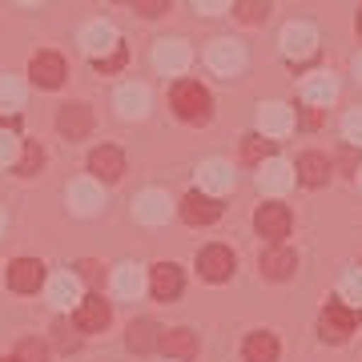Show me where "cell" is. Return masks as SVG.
<instances>
[{"mask_svg":"<svg viewBox=\"0 0 362 362\" xmlns=\"http://www.w3.org/2000/svg\"><path fill=\"white\" fill-rule=\"evenodd\" d=\"M153 65L165 73V77H177L189 69V45L185 40H157L153 45Z\"/></svg>","mask_w":362,"mask_h":362,"instance_id":"obj_8","label":"cell"},{"mask_svg":"<svg viewBox=\"0 0 362 362\" xmlns=\"http://www.w3.org/2000/svg\"><path fill=\"white\" fill-rule=\"evenodd\" d=\"M358 326V314L350 310L346 302H330L322 310V322H318V330H322L326 342H342V338H350V330Z\"/></svg>","mask_w":362,"mask_h":362,"instance_id":"obj_5","label":"cell"},{"mask_svg":"<svg viewBox=\"0 0 362 362\" xmlns=\"http://www.w3.org/2000/svg\"><path fill=\"white\" fill-rule=\"evenodd\" d=\"M298 177L294 165H286V161H278V157H266L258 169V185L266 189V194H282V189H290Z\"/></svg>","mask_w":362,"mask_h":362,"instance_id":"obj_17","label":"cell"},{"mask_svg":"<svg viewBox=\"0 0 362 362\" xmlns=\"http://www.w3.org/2000/svg\"><path fill=\"white\" fill-rule=\"evenodd\" d=\"M358 33H362V8H358Z\"/></svg>","mask_w":362,"mask_h":362,"instance_id":"obj_45","label":"cell"},{"mask_svg":"<svg viewBox=\"0 0 362 362\" xmlns=\"http://www.w3.org/2000/svg\"><path fill=\"white\" fill-rule=\"evenodd\" d=\"M0 233H4V209H0Z\"/></svg>","mask_w":362,"mask_h":362,"instance_id":"obj_44","label":"cell"},{"mask_svg":"<svg viewBox=\"0 0 362 362\" xmlns=\"http://www.w3.org/2000/svg\"><path fill=\"white\" fill-rule=\"evenodd\" d=\"M0 362H21V358H0Z\"/></svg>","mask_w":362,"mask_h":362,"instance_id":"obj_47","label":"cell"},{"mask_svg":"<svg viewBox=\"0 0 362 362\" xmlns=\"http://www.w3.org/2000/svg\"><path fill=\"white\" fill-rule=\"evenodd\" d=\"M81 45H85V52H89L93 61H105V57H113L121 49V37H117V28L109 21H93L81 33Z\"/></svg>","mask_w":362,"mask_h":362,"instance_id":"obj_4","label":"cell"},{"mask_svg":"<svg viewBox=\"0 0 362 362\" xmlns=\"http://www.w3.org/2000/svg\"><path fill=\"white\" fill-rule=\"evenodd\" d=\"M77 270H81V278H85V282H93V286L101 282V266H97V262L85 258V262H77Z\"/></svg>","mask_w":362,"mask_h":362,"instance_id":"obj_42","label":"cell"},{"mask_svg":"<svg viewBox=\"0 0 362 362\" xmlns=\"http://www.w3.org/2000/svg\"><path fill=\"white\" fill-rule=\"evenodd\" d=\"M342 133H346L350 145H362V109H354V113L342 117Z\"/></svg>","mask_w":362,"mask_h":362,"instance_id":"obj_38","label":"cell"},{"mask_svg":"<svg viewBox=\"0 0 362 362\" xmlns=\"http://www.w3.org/2000/svg\"><path fill=\"white\" fill-rule=\"evenodd\" d=\"M145 286H149V282H145V270H141V266H133V262H125V266H117V270H113V290L121 298H137Z\"/></svg>","mask_w":362,"mask_h":362,"instance_id":"obj_25","label":"cell"},{"mask_svg":"<svg viewBox=\"0 0 362 362\" xmlns=\"http://www.w3.org/2000/svg\"><path fill=\"white\" fill-rule=\"evenodd\" d=\"M334 97H338V85H334V77H326V73H318V77H310L302 85V101L306 105L326 109V105H334Z\"/></svg>","mask_w":362,"mask_h":362,"instance_id":"obj_26","label":"cell"},{"mask_svg":"<svg viewBox=\"0 0 362 362\" xmlns=\"http://www.w3.org/2000/svg\"><path fill=\"white\" fill-rule=\"evenodd\" d=\"M133 8L141 16H161V13H169V0H133Z\"/></svg>","mask_w":362,"mask_h":362,"instance_id":"obj_39","label":"cell"},{"mask_svg":"<svg viewBox=\"0 0 362 362\" xmlns=\"http://www.w3.org/2000/svg\"><path fill=\"white\" fill-rule=\"evenodd\" d=\"M194 8L197 13H206V16H218V13L230 8V0H194Z\"/></svg>","mask_w":362,"mask_h":362,"instance_id":"obj_41","label":"cell"},{"mask_svg":"<svg viewBox=\"0 0 362 362\" xmlns=\"http://www.w3.org/2000/svg\"><path fill=\"white\" fill-rule=\"evenodd\" d=\"M298 270V258H294V250H286L274 242L266 254H262V278H270V282H286V278H294Z\"/></svg>","mask_w":362,"mask_h":362,"instance_id":"obj_16","label":"cell"},{"mask_svg":"<svg viewBox=\"0 0 362 362\" xmlns=\"http://www.w3.org/2000/svg\"><path fill=\"white\" fill-rule=\"evenodd\" d=\"M57 129L65 133L69 141H81V137H89V129H93L89 105H65V109L57 113Z\"/></svg>","mask_w":362,"mask_h":362,"instance_id":"obj_18","label":"cell"},{"mask_svg":"<svg viewBox=\"0 0 362 362\" xmlns=\"http://www.w3.org/2000/svg\"><path fill=\"white\" fill-rule=\"evenodd\" d=\"M8 286H13L16 294H37L40 286H45V266L37 258H16L8 266Z\"/></svg>","mask_w":362,"mask_h":362,"instance_id":"obj_10","label":"cell"},{"mask_svg":"<svg viewBox=\"0 0 362 362\" xmlns=\"http://www.w3.org/2000/svg\"><path fill=\"white\" fill-rule=\"evenodd\" d=\"M354 73H358V81H362V57H358V61H354Z\"/></svg>","mask_w":362,"mask_h":362,"instance_id":"obj_43","label":"cell"},{"mask_svg":"<svg viewBox=\"0 0 362 362\" xmlns=\"http://www.w3.org/2000/svg\"><path fill=\"white\" fill-rule=\"evenodd\" d=\"M209 69H214V73H218V77H238V73H242V69H246V49H242V45H238V40H230V37H221V40H214V45H209Z\"/></svg>","mask_w":362,"mask_h":362,"instance_id":"obj_2","label":"cell"},{"mask_svg":"<svg viewBox=\"0 0 362 362\" xmlns=\"http://www.w3.org/2000/svg\"><path fill=\"white\" fill-rule=\"evenodd\" d=\"M77 330H81V326H77ZM77 330H73V326H65V322H57V326H52V334H57V346L65 350V354H69V350H77V346H81Z\"/></svg>","mask_w":362,"mask_h":362,"instance_id":"obj_37","label":"cell"},{"mask_svg":"<svg viewBox=\"0 0 362 362\" xmlns=\"http://www.w3.org/2000/svg\"><path fill=\"white\" fill-rule=\"evenodd\" d=\"M258 129L266 133V137H286V133L294 129V109L290 105H258Z\"/></svg>","mask_w":362,"mask_h":362,"instance_id":"obj_15","label":"cell"},{"mask_svg":"<svg viewBox=\"0 0 362 362\" xmlns=\"http://www.w3.org/2000/svg\"><path fill=\"white\" fill-rule=\"evenodd\" d=\"M21 4H40V0H21Z\"/></svg>","mask_w":362,"mask_h":362,"instance_id":"obj_46","label":"cell"},{"mask_svg":"<svg viewBox=\"0 0 362 362\" xmlns=\"http://www.w3.org/2000/svg\"><path fill=\"white\" fill-rule=\"evenodd\" d=\"M125 342H129V350H137V354H149V350H161V330H157V322H149V318H137V322L129 326Z\"/></svg>","mask_w":362,"mask_h":362,"instance_id":"obj_22","label":"cell"},{"mask_svg":"<svg viewBox=\"0 0 362 362\" xmlns=\"http://www.w3.org/2000/svg\"><path fill=\"white\" fill-rule=\"evenodd\" d=\"M49 294H52V302H61V306H69V302H81L77 274H57V278L49 282Z\"/></svg>","mask_w":362,"mask_h":362,"instance_id":"obj_29","label":"cell"},{"mask_svg":"<svg viewBox=\"0 0 362 362\" xmlns=\"http://www.w3.org/2000/svg\"><path fill=\"white\" fill-rule=\"evenodd\" d=\"M318 52V33L310 25H286L282 28V57L286 61H310Z\"/></svg>","mask_w":362,"mask_h":362,"instance_id":"obj_3","label":"cell"},{"mask_svg":"<svg viewBox=\"0 0 362 362\" xmlns=\"http://www.w3.org/2000/svg\"><path fill=\"white\" fill-rule=\"evenodd\" d=\"M254 226H258L262 238L282 242L286 233H290V226H294V218H290V209H286V206H278V202H266V206L254 214Z\"/></svg>","mask_w":362,"mask_h":362,"instance_id":"obj_7","label":"cell"},{"mask_svg":"<svg viewBox=\"0 0 362 362\" xmlns=\"http://www.w3.org/2000/svg\"><path fill=\"white\" fill-rule=\"evenodd\" d=\"M181 218L189 226H209V221L221 218V206H218V194H206V189H194V194L181 197Z\"/></svg>","mask_w":362,"mask_h":362,"instance_id":"obj_6","label":"cell"},{"mask_svg":"<svg viewBox=\"0 0 362 362\" xmlns=\"http://www.w3.org/2000/svg\"><path fill=\"white\" fill-rule=\"evenodd\" d=\"M40 165H45L40 145H37V141H25V153H21V161H16V173H21V177H33Z\"/></svg>","mask_w":362,"mask_h":362,"instance_id":"obj_33","label":"cell"},{"mask_svg":"<svg viewBox=\"0 0 362 362\" xmlns=\"http://www.w3.org/2000/svg\"><path fill=\"white\" fill-rule=\"evenodd\" d=\"M89 173L97 181H121V173H125V157H121V149H117V145L93 149L89 153Z\"/></svg>","mask_w":362,"mask_h":362,"instance_id":"obj_13","label":"cell"},{"mask_svg":"<svg viewBox=\"0 0 362 362\" xmlns=\"http://www.w3.org/2000/svg\"><path fill=\"white\" fill-rule=\"evenodd\" d=\"M270 153H274V141H262L258 133L242 141V157H246V161H266Z\"/></svg>","mask_w":362,"mask_h":362,"instance_id":"obj_35","label":"cell"},{"mask_svg":"<svg viewBox=\"0 0 362 362\" xmlns=\"http://www.w3.org/2000/svg\"><path fill=\"white\" fill-rule=\"evenodd\" d=\"M77 326L81 330H105L109 326V302L101 294H89L77 302Z\"/></svg>","mask_w":362,"mask_h":362,"instance_id":"obj_20","label":"cell"},{"mask_svg":"<svg viewBox=\"0 0 362 362\" xmlns=\"http://www.w3.org/2000/svg\"><path fill=\"white\" fill-rule=\"evenodd\" d=\"M161 350H165L169 358L189 362V358H197V334L194 330H165L161 334Z\"/></svg>","mask_w":362,"mask_h":362,"instance_id":"obj_21","label":"cell"},{"mask_svg":"<svg viewBox=\"0 0 362 362\" xmlns=\"http://www.w3.org/2000/svg\"><path fill=\"white\" fill-rule=\"evenodd\" d=\"M169 101H173V113L181 121H189V125H206L209 113H214V101H209V93L197 81H177L173 93H169Z\"/></svg>","mask_w":362,"mask_h":362,"instance_id":"obj_1","label":"cell"},{"mask_svg":"<svg viewBox=\"0 0 362 362\" xmlns=\"http://www.w3.org/2000/svg\"><path fill=\"white\" fill-rule=\"evenodd\" d=\"M233 13H238V21H246V25H262L266 13H270V0H233Z\"/></svg>","mask_w":362,"mask_h":362,"instance_id":"obj_31","label":"cell"},{"mask_svg":"<svg viewBox=\"0 0 362 362\" xmlns=\"http://www.w3.org/2000/svg\"><path fill=\"white\" fill-rule=\"evenodd\" d=\"M133 214H137V221H145V226H165L169 214H173V202H169V194H161V189H145V194L137 197Z\"/></svg>","mask_w":362,"mask_h":362,"instance_id":"obj_12","label":"cell"},{"mask_svg":"<svg viewBox=\"0 0 362 362\" xmlns=\"http://www.w3.org/2000/svg\"><path fill=\"white\" fill-rule=\"evenodd\" d=\"M338 294H342V302L362 306V270H346V278H342V286H338Z\"/></svg>","mask_w":362,"mask_h":362,"instance_id":"obj_34","label":"cell"},{"mask_svg":"<svg viewBox=\"0 0 362 362\" xmlns=\"http://www.w3.org/2000/svg\"><path fill=\"white\" fill-rule=\"evenodd\" d=\"M358 185H362V169H358Z\"/></svg>","mask_w":362,"mask_h":362,"instance_id":"obj_48","label":"cell"},{"mask_svg":"<svg viewBox=\"0 0 362 362\" xmlns=\"http://www.w3.org/2000/svg\"><path fill=\"white\" fill-rule=\"evenodd\" d=\"M117 109H121V117H145V109H149L145 85H121L117 89Z\"/></svg>","mask_w":362,"mask_h":362,"instance_id":"obj_27","label":"cell"},{"mask_svg":"<svg viewBox=\"0 0 362 362\" xmlns=\"http://www.w3.org/2000/svg\"><path fill=\"white\" fill-rule=\"evenodd\" d=\"M25 105V85L16 77H0V113H16Z\"/></svg>","mask_w":362,"mask_h":362,"instance_id":"obj_30","label":"cell"},{"mask_svg":"<svg viewBox=\"0 0 362 362\" xmlns=\"http://www.w3.org/2000/svg\"><path fill=\"white\" fill-rule=\"evenodd\" d=\"M326 177H330V161H326L322 153H302L298 157V181H302V185L318 189V185H326Z\"/></svg>","mask_w":362,"mask_h":362,"instance_id":"obj_24","label":"cell"},{"mask_svg":"<svg viewBox=\"0 0 362 362\" xmlns=\"http://www.w3.org/2000/svg\"><path fill=\"white\" fill-rule=\"evenodd\" d=\"M125 57H129V52H125V45H121V49H117L113 57H105V61H93V65L101 69V73H113V69H121V65H125Z\"/></svg>","mask_w":362,"mask_h":362,"instance_id":"obj_40","label":"cell"},{"mask_svg":"<svg viewBox=\"0 0 362 362\" xmlns=\"http://www.w3.org/2000/svg\"><path fill=\"white\" fill-rule=\"evenodd\" d=\"M28 77L37 81L40 89H57L65 81V57L61 52H37L33 65H28Z\"/></svg>","mask_w":362,"mask_h":362,"instance_id":"obj_11","label":"cell"},{"mask_svg":"<svg viewBox=\"0 0 362 362\" xmlns=\"http://www.w3.org/2000/svg\"><path fill=\"white\" fill-rule=\"evenodd\" d=\"M242 354H246V362H278V338L266 334V330H258V334L246 338Z\"/></svg>","mask_w":362,"mask_h":362,"instance_id":"obj_28","label":"cell"},{"mask_svg":"<svg viewBox=\"0 0 362 362\" xmlns=\"http://www.w3.org/2000/svg\"><path fill=\"white\" fill-rule=\"evenodd\" d=\"M21 153H25V141H16V133L0 129V169L16 165V161H21Z\"/></svg>","mask_w":362,"mask_h":362,"instance_id":"obj_32","label":"cell"},{"mask_svg":"<svg viewBox=\"0 0 362 362\" xmlns=\"http://www.w3.org/2000/svg\"><path fill=\"white\" fill-rule=\"evenodd\" d=\"M233 185V173L226 161H206V165L197 169V189H206V194H221V189H230Z\"/></svg>","mask_w":362,"mask_h":362,"instance_id":"obj_23","label":"cell"},{"mask_svg":"<svg viewBox=\"0 0 362 362\" xmlns=\"http://www.w3.org/2000/svg\"><path fill=\"white\" fill-rule=\"evenodd\" d=\"M197 274L206 278V282H226L233 274V254L230 246H206L197 254Z\"/></svg>","mask_w":362,"mask_h":362,"instance_id":"obj_9","label":"cell"},{"mask_svg":"<svg viewBox=\"0 0 362 362\" xmlns=\"http://www.w3.org/2000/svg\"><path fill=\"white\" fill-rule=\"evenodd\" d=\"M181 270L173 266V262H157L153 270H149V290H153L157 302H173V298L181 294Z\"/></svg>","mask_w":362,"mask_h":362,"instance_id":"obj_14","label":"cell"},{"mask_svg":"<svg viewBox=\"0 0 362 362\" xmlns=\"http://www.w3.org/2000/svg\"><path fill=\"white\" fill-rule=\"evenodd\" d=\"M69 206L77 209L81 218L97 214V209L105 206V197H101V181H97V177H93V181H73V185H69Z\"/></svg>","mask_w":362,"mask_h":362,"instance_id":"obj_19","label":"cell"},{"mask_svg":"<svg viewBox=\"0 0 362 362\" xmlns=\"http://www.w3.org/2000/svg\"><path fill=\"white\" fill-rule=\"evenodd\" d=\"M16 358L21 362H49V346L37 342V338H25V342L16 346Z\"/></svg>","mask_w":362,"mask_h":362,"instance_id":"obj_36","label":"cell"}]
</instances>
